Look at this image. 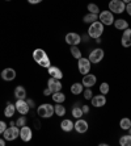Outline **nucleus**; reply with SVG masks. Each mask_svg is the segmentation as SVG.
<instances>
[{
	"label": "nucleus",
	"instance_id": "33",
	"mask_svg": "<svg viewBox=\"0 0 131 146\" xmlns=\"http://www.w3.org/2000/svg\"><path fill=\"white\" fill-rule=\"evenodd\" d=\"M83 96H84V99H87V100H91V99L93 98V92H92L91 87H85V90L83 91Z\"/></svg>",
	"mask_w": 131,
	"mask_h": 146
},
{
	"label": "nucleus",
	"instance_id": "4",
	"mask_svg": "<svg viewBox=\"0 0 131 146\" xmlns=\"http://www.w3.org/2000/svg\"><path fill=\"white\" fill-rule=\"evenodd\" d=\"M3 136L5 141H14L17 137H20V128L17 125H11L9 128L4 130Z\"/></svg>",
	"mask_w": 131,
	"mask_h": 146
},
{
	"label": "nucleus",
	"instance_id": "16",
	"mask_svg": "<svg viewBox=\"0 0 131 146\" xmlns=\"http://www.w3.org/2000/svg\"><path fill=\"white\" fill-rule=\"evenodd\" d=\"M0 76L3 78V80L11 82V80H13V79L16 78V71H14L13 68L7 67V68H4L3 71H1V75H0Z\"/></svg>",
	"mask_w": 131,
	"mask_h": 146
},
{
	"label": "nucleus",
	"instance_id": "25",
	"mask_svg": "<svg viewBox=\"0 0 131 146\" xmlns=\"http://www.w3.org/2000/svg\"><path fill=\"white\" fill-rule=\"evenodd\" d=\"M97 20H98V15H94V13H87L83 17V21L85 24H92V23H94Z\"/></svg>",
	"mask_w": 131,
	"mask_h": 146
},
{
	"label": "nucleus",
	"instance_id": "27",
	"mask_svg": "<svg viewBox=\"0 0 131 146\" xmlns=\"http://www.w3.org/2000/svg\"><path fill=\"white\" fill-rule=\"evenodd\" d=\"M119 126H121V129L123 130H128L131 126V120L128 117H123V119L119 121Z\"/></svg>",
	"mask_w": 131,
	"mask_h": 146
},
{
	"label": "nucleus",
	"instance_id": "36",
	"mask_svg": "<svg viewBox=\"0 0 131 146\" xmlns=\"http://www.w3.org/2000/svg\"><path fill=\"white\" fill-rule=\"evenodd\" d=\"M26 103H28V106L30 107V108H34V107H36V103H34V100H32V99H28Z\"/></svg>",
	"mask_w": 131,
	"mask_h": 146
},
{
	"label": "nucleus",
	"instance_id": "20",
	"mask_svg": "<svg viewBox=\"0 0 131 146\" xmlns=\"http://www.w3.org/2000/svg\"><path fill=\"white\" fill-rule=\"evenodd\" d=\"M74 125L75 124L71 121V120L66 119V120H63V121L61 122V129L63 130V132L68 133V132H71V130H74Z\"/></svg>",
	"mask_w": 131,
	"mask_h": 146
},
{
	"label": "nucleus",
	"instance_id": "5",
	"mask_svg": "<svg viewBox=\"0 0 131 146\" xmlns=\"http://www.w3.org/2000/svg\"><path fill=\"white\" fill-rule=\"evenodd\" d=\"M124 9H126V4L122 0H110L109 1V11L113 13L121 15L124 12Z\"/></svg>",
	"mask_w": 131,
	"mask_h": 146
},
{
	"label": "nucleus",
	"instance_id": "18",
	"mask_svg": "<svg viewBox=\"0 0 131 146\" xmlns=\"http://www.w3.org/2000/svg\"><path fill=\"white\" fill-rule=\"evenodd\" d=\"M47 72H49V75H50L51 78L59 79V80L63 78V72H62V70L59 67H57V66H50V67L47 68Z\"/></svg>",
	"mask_w": 131,
	"mask_h": 146
},
{
	"label": "nucleus",
	"instance_id": "17",
	"mask_svg": "<svg viewBox=\"0 0 131 146\" xmlns=\"http://www.w3.org/2000/svg\"><path fill=\"white\" fill-rule=\"evenodd\" d=\"M121 42L123 48H130L131 46V29L130 28L124 29L123 34H122V38H121Z\"/></svg>",
	"mask_w": 131,
	"mask_h": 146
},
{
	"label": "nucleus",
	"instance_id": "7",
	"mask_svg": "<svg viewBox=\"0 0 131 146\" xmlns=\"http://www.w3.org/2000/svg\"><path fill=\"white\" fill-rule=\"evenodd\" d=\"M98 21H101L104 25H113L114 24V15L110 11H102L98 13Z\"/></svg>",
	"mask_w": 131,
	"mask_h": 146
},
{
	"label": "nucleus",
	"instance_id": "10",
	"mask_svg": "<svg viewBox=\"0 0 131 146\" xmlns=\"http://www.w3.org/2000/svg\"><path fill=\"white\" fill-rule=\"evenodd\" d=\"M14 107H16V111L20 115H26L29 112V109H30V107L28 106L25 99H17V102L14 103Z\"/></svg>",
	"mask_w": 131,
	"mask_h": 146
},
{
	"label": "nucleus",
	"instance_id": "43",
	"mask_svg": "<svg viewBox=\"0 0 131 146\" xmlns=\"http://www.w3.org/2000/svg\"><path fill=\"white\" fill-rule=\"evenodd\" d=\"M128 134H131V126H130V129H128Z\"/></svg>",
	"mask_w": 131,
	"mask_h": 146
},
{
	"label": "nucleus",
	"instance_id": "3",
	"mask_svg": "<svg viewBox=\"0 0 131 146\" xmlns=\"http://www.w3.org/2000/svg\"><path fill=\"white\" fill-rule=\"evenodd\" d=\"M37 113L39 117H42V119H50L51 116L55 113V108H54V106L46 103V104H42V106L38 107Z\"/></svg>",
	"mask_w": 131,
	"mask_h": 146
},
{
	"label": "nucleus",
	"instance_id": "34",
	"mask_svg": "<svg viewBox=\"0 0 131 146\" xmlns=\"http://www.w3.org/2000/svg\"><path fill=\"white\" fill-rule=\"evenodd\" d=\"M16 125L18 126V128H21V126H24V125H26V119H25V115H21L20 117L17 119Z\"/></svg>",
	"mask_w": 131,
	"mask_h": 146
},
{
	"label": "nucleus",
	"instance_id": "8",
	"mask_svg": "<svg viewBox=\"0 0 131 146\" xmlns=\"http://www.w3.org/2000/svg\"><path fill=\"white\" fill-rule=\"evenodd\" d=\"M104 55H105L104 50L100 49V48H97V49H94V50L91 51V54H89L88 59L91 61V63H96V65H97V63H100V62L104 59Z\"/></svg>",
	"mask_w": 131,
	"mask_h": 146
},
{
	"label": "nucleus",
	"instance_id": "29",
	"mask_svg": "<svg viewBox=\"0 0 131 146\" xmlns=\"http://www.w3.org/2000/svg\"><path fill=\"white\" fill-rule=\"evenodd\" d=\"M119 145L121 146H131V134L122 136L119 138Z\"/></svg>",
	"mask_w": 131,
	"mask_h": 146
},
{
	"label": "nucleus",
	"instance_id": "21",
	"mask_svg": "<svg viewBox=\"0 0 131 146\" xmlns=\"http://www.w3.org/2000/svg\"><path fill=\"white\" fill-rule=\"evenodd\" d=\"M113 25H114L115 29H118V31H124V29H127L128 28V23L126 20H123V19L114 20V24Z\"/></svg>",
	"mask_w": 131,
	"mask_h": 146
},
{
	"label": "nucleus",
	"instance_id": "31",
	"mask_svg": "<svg viewBox=\"0 0 131 146\" xmlns=\"http://www.w3.org/2000/svg\"><path fill=\"white\" fill-rule=\"evenodd\" d=\"M87 8H88V11H89V13H94V15H98V13H100V8H98L97 4L89 3Z\"/></svg>",
	"mask_w": 131,
	"mask_h": 146
},
{
	"label": "nucleus",
	"instance_id": "30",
	"mask_svg": "<svg viewBox=\"0 0 131 146\" xmlns=\"http://www.w3.org/2000/svg\"><path fill=\"white\" fill-rule=\"evenodd\" d=\"M83 115H84V112H83V109L80 107H74L72 108V116L75 119H80V117H83Z\"/></svg>",
	"mask_w": 131,
	"mask_h": 146
},
{
	"label": "nucleus",
	"instance_id": "15",
	"mask_svg": "<svg viewBox=\"0 0 131 146\" xmlns=\"http://www.w3.org/2000/svg\"><path fill=\"white\" fill-rule=\"evenodd\" d=\"M96 82H97L96 75H93V74L83 75V80H81V83H83V86H84V87H91V88H92V87L96 84Z\"/></svg>",
	"mask_w": 131,
	"mask_h": 146
},
{
	"label": "nucleus",
	"instance_id": "40",
	"mask_svg": "<svg viewBox=\"0 0 131 146\" xmlns=\"http://www.w3.org/2000/svg\"><path fill=\"white\" fill-rule=\"evenodd\" d=\"M28 1H29L30 4H39L42 0H28Z\"/></svg>",
	"mask_w": 131,
	"mask_h": 146
},
{
	"label": "nucleus",
	"instance_id": "22",
	"mask_svg": "<svg viewBox=\"0 0 131 146\" xmlns=\"http://www.w3.org/2000/svg\"><path fill=\"white\" fill-rule=\"evenodd\" d=\"M83 91H84V86H83V83H74V84L71 86V92L74 94V95H80V94H83Z\"/></svg>",
	"mask_w": 131,
	"mask_h": 146
},
{
	"label": "nucleus",
	"instance_id": "19",
	"mask_svg": "<svg viewBox=\"0 0 131 146\" xmlns=\"http://www.w3.org/2000/svg\"><path fill=\"white\" fill-rule=\"evenodd\" d=\"M14 112H16V107L12 103H7V107L4 108V116L8 117V119H12L14 116Z\"/></svg>",
	"mask_w": 131,
	"mask_h": 146
},
{
	"label": "nucleus",
	"instance_id": "38",
	"mask_svg": "<svg viewBox=\"0 0 131 146\" xmlns=\"http://www.w3.org/2000/svg\"><path fill=\"white\" fill-rule=\"evenodd\" d=\"M43 95L45 96H50V95H53V94H51V91L49 88H46V90H43Z\"/></svg>",
	"mask_w": 131,
	"mask_h": 146
},
{
	"label": "nucleus",
	"instance_id": "12",
	"mask_svg": "<svg viewBox=\"0 0 131 146\" xmlns=\"http://www.w3.org/2000/svg\"><path fill=\"white\" fill-rule=\"evenodd\" d=\"M32 137H33V130H32V128H29V126L24 125L20 128V138L22 139L24 142H29L32 139Z\"/></svg>",
	"mask_w": 131,
	"mask_h": 146
},
{
	"label": "nucleus",
	"instance_id": "39",
	"mask_svg": "<svg viewBox=\"0 0 131 146\" xmlns=\"http://www.w3.org/2000/svg\"><path fill=\"white\" fill-rule=\"evenodd\" d=\"M81 109H83V112L84 113H89V107L88 106H83V108Z\"/></svg>",
	"mask_w": 131,
	"mask_h": 146
},
{
	"label": "nucleus",
	"instance_id": "9",
	"mask_svg": "<svg viewBox=\"0 0 131 146\" xmlns=\"http://www.w3.org/2000/svg\"><path fill=\"white\" fill-rule=\"evenodd\" d=\"M66 44H68L70 46H74V45H79L81 42V36L79 33H75V32H70V33L66 34Z\"/></svg>",
	"mask_w": 131,
	"mask_h": 146
},
{
	"label": "nucleus",
	"instance_id": "2",
	"mask_svg": "<svg viewBox=\"0 0 131 146\" xmlns=\"http://www.w3.org/2000/svg\"><path fill=\"white\" fill-rule=\"evenodd\" d=\"M102 33H104V24L101 23V21H94V23H92L91 25H89V28H88V36L91 38H100L101 36H102Z\"/></svg>",
	"mask_w": 131,
	"mask_h": 146
},
{
	"label": "nucleus",
	"instance_id": "28",
	"mask_svg": "<svg viewBox=\"0 0 131 146\" xmlns=\"http://www.w3.org/2000/svg\"><path fill=\"white\" fill-rule=\"evenodd\" d=\"M70 51H71V55H72L74 58H76V59H80V58H81V50H80L79 48H77L76 45L71 46Z\"/></svg>",
	"mask_w": 131,
	"mask_h": 146
},
{
	"label": "nucleus",
	"instance_id": "45",
	"mask_svg": "<svg viewBox=\"0 0 131 146\" xmlns=\"http://www.w3.org/2000/svg\"><path fill=\"white\" fill-rule=\"evenodd\" d=\"M0 75H1V72H0Z\"/></svg>",
	"mask_w": 131,
	"mask_h": 146
},
{
	"label": "nucleus",
	"instance_id": "13",
	"mask_svg": "<svg viewBox=\"0 0 131 146\" xmlns=\"http://www.w3.org/2000/svg\"><path fill=\"white\" fill-rule=\"evenodd\" d=\"M88 122L85 121L84 119H76V122H75V125H74V129L76 130L77 133H80V134H83V133H85L88 130Z\"/></svg>",
	"mask_w": 131,
	"mask_h": 146
},
{
	"label": "nucleus",
	"instance_id": "41",
	"mask_svg": "<svg viewBox=\"0 0 131 146\" xmlns=\"http://www.w3.org/2000/svg\"><path fill=\"white\" fill-rule=\"evenodd\" d=\"M5 145V139H0V146H4Z\"/></svg>",
	"mask_w": 131,
	"mask_h": 146
},
{
	"label": "nucleus",
	"instance_id": "1",
	"mask_svg": "<svg viewBox=\"0 0 131 146\" xmlns=\"http://www.w3.org/2000/svg\"><path fill=\"white\" fill-rule=\"evenodd\" d=\"M33 59L36 61V63L41 66V67L49 68L51 66L50 63V58L47 55V53L43 50V49H36L33 51Z\"/></svg>",
	"mask_w": 131,
	"mask_h": 146
},
{
	"label": "nucleus",
	"instance_id": "14",
	"mask_svg": "<svg viewBox=\"0 0 131 146\" xmlns=\"http://www.w3.org/2000/svg\"><path fill=\"white\" fill-rule=\"evenodd\" d=\"M91 103L92 106L96 107V108H101V107H104L106 104V96L102 95V94L101 95H96L91 99Z\"/></svg>",
	"mask_w": 131,
	"mask_h": 146
},
{
	"label": "nucleus",
	"instance_id": "6",
	"mask_svg": "<svg viewBox=\"0 0 131 146\" xmlns=\"http://www.w3.org/2000/svg\"><path fill=\"white\" fill-rule=\"evenodd\" d=\"M91 67H92V63L88 58L81 57L80 59H77V68H79V72H80V74H83V75L89 74Z\"/></svg>",
	"mask_w": 131,
	"mask_h": 146
},
{
	"label": "nucleus",
	"instance_id": "37",
	"mask_svg": "<svg viewBox=\"0 0 131 146\" xmlns=\"http://www.w3.org/2000/svg\"><path fill=\"white\" fill-rule=\"evenodd\" d=\"M124 11H126V12H127V13L131 16V1L126 4V9H124Z\"/></svg>",
	"mask_w": 131,
	"mask_h": 146
},
{
	"label": "nucleus",
	"instance_id": "24",
	"mask_svg": "<svg viewBox=\"0 0 131 146\" xmlns=\"http://www.w3.org/2000/svg\"><path fill=\"white\" fill-rule=\"evenodd\" d=\"M51 98H53V100L55 103H63L66 100V94H63L62 91H58V92H54L51 95Z\"/></svg>",
	"mask_w": 131,
	"mask_h": 146
},
{
	"label": "nucleus",
	"instance_id": "26",
	"mask_svg": "<svg viewBox=\"0 0 131 146\" xmlns=\"http://www.w3.org/2000/svg\"><path fill=\"white\" fill-rule=\"evenodd\" d=\"M55 108V115L59 116V117H63L66 115V107L62 106V103H57V106L54 107Z\"/></svg>",
	"mask_w": 131,
	"mask_h": 146
},
{
	"label": "nucleus",
	"instance_id": "42",
	"mask_svg": "<svg viewBox=\"0 0 131 146\" xmlns=\"http://www.w3.org/2000/svg\"><path fill=\"white\" fill-rule=\"evenodd\" d=\"M122 1H123V3H124V4H127V3H130L131 0H122Z\"/></svg>",
	"mask_w": 131,
	"mask_h": 146
},
{
	"label": "nucleus",
	"instance_id": "11",
	"mask_svg": "<svg viewBox=\"0 0 131 146\" xmlns=\"http://www.w3.org/2000/svg\"><path fill=\"white\" fill-rule=\"evenodd\" d=\"M47 88L51 91V94H54V92L62 91L63 84L61 83V80H59V79H55V78H51V76H50V79H49V82H47Z\"/></svg>",
	"mask_w": 131,
	"mask_h": 146
},
{
	"label": "nucleus",
	"instance_id": "23",
	"mask_svg": "<svg viewBox=\"0 0 131 146\" xmlns=\"http://www.w3.org/2000/svg\"><path fill=\"white\" fill-rule=\"evenodd\" d=\"M14 96L16 99H26V90L22 86H17L14 88Z\"/></svg>",
	"mask_w": 131,
	"mask_h": 146
},
{
	"label": "nucleus",
	"instance_id": "35",
	"mask_svg": "<svg viewBox=\"0 0 131 146\" xmlns=\"http://www.w3.org/2000/svg\"><path fill=\"white\" fill-rule=\"evenodd\" d=\"M5 129H7V124L4 121H0V134H3Z\"/></svg>",
	"mask_w": 131,
	"mask_h": 146
},
{
	"label": "nucleus",
	"instance_id": "32",
	"mask_svg": "<svg viewBox=\"0 0 131 146\" xmlns=\"http://www.w3.org/2000/svg\"><path fill=\"white\" fill-rule=\"evenodd\" d=\"M109 91H110V86H109L106 82L101 83V84H100V92H101V94H102V95H108Z\"/></svg>",
	"mask_w": 131,
	"mask_h": 146
},
{
	"label": "nucleus",
	"instance_id": "44",
	"mask_svg": "<svg viewBox=\"0 0 131 146\" xmlns=\"http://www.w3.org/2000/svg\"><path fill=\"white\" fill-rule=\"evenodd\" d=\"M5 1H11V0H5Z\"/></svg>",
	"mask_w": 131,
	"mask_h": 146
}]
</instances>
